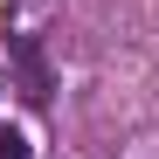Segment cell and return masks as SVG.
<instances>
[{"label":"cell","mask_w":159,"mask_h":159,"mask_svg":"<svg viewBox=\"0 0 159 159\" xmlns=\"http://www.w3.org/2000/svg\"><path fill=\"white\" fill-rule=\"evenodd\" d=\"M0 159H28V139H21V131H7V125H0Z\"/></svg>","instance_id":"7a4b0ae2"},{"label":"cell","mask_w":159,"mask_h":159,"mask_svg":"<svg viewBox=\"0 0 159 159\" xmlns=\"http://www.w3.org/2000/svg\"><path fill=\"white\" fill-rule=\"evenodd\" d=\"M14 56H21V76H28V97L48 104V62H42V48L35 42H14Z\"/></svg>","instance_id":"6da1fadb"}]
</instances>
